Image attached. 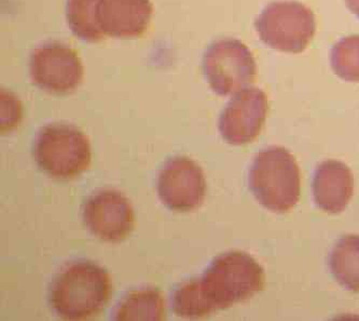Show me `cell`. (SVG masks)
I'll return each mask as SVG.
<instances>
[{
    "instance_id": "10",
    "label": "cell",
    "mask_w": 359,
    "mask_h": 321,
    "mask_svg": "<svg viewBox=\"0 0 359 321\" xmlns=\"http://www.w3.org/2000/svg\"><path fill=\"white\" fill-rule=\"evenodd\" d=\"M83 220L90 232L106 242H122L135 225L133 207L121 192L104 190L86 202Z\"/></svg>"
},
{
    "instance_id": "6",
    "label": "cell",
    "mask_w": 359,
    "mask_h": 321,
    "mask_svg": "<svg viewBox=\"0 0 359 321\" xmlns=\"http://www.w3.org/2000/svg\"><path fill=\"white\" fill-rule=\"evenodd\" d=\"M203 73L218 96L238 93L256 79L257 64L250 48L241 40L224 38L206 49Z\"/></svg>"
},
{
    "instance_id": "8",
    "label": "cell",
    "mask_w": 359,
    "mask_h": 321,
    "mask_svg": "<svg viewBox=\"0 0 359 321\" xmlns=\"http://www.w3.org/2000/svg\"><path fill=\"white\" fill-rule=\"evenodd\" d=\"M156 190L164 206L177 212H189L203 204L206 180L203 170L184 156L170 158L162 166Z\"/></svg>"
},
{
    "instance_id": "5",
    "label": "cell",
    "mask_w": 359,
    "mask_h": 321,
    "mask_svg": "<svg viewBox=\"0 0 359 321\" xmlns=\"http://www.w3.org/2000/svg\"><path fill=\"white\" fill-rule=\"evenodd\" d=\"M257 33L264 45L285 53H301L316 32V20L310 8L294 0L269 4L257 18Z\"/></svg>"
},
{
    "instance_id": "4",
    "label": "cell",
    "mask_w": 359,
    "mask_h": 321,
    "mask_svg": "<svg viewBox=\"0 0 359 321\" xmlns=\"http://www.w3.org/2000/svg\"><path fill=\"white\" fill-rule=\"evenodd\" d=\"M34 157L38 166L55 178H73L91 164L89 138L75 126L50 124L36 136Z\"/></svg>"
},
{
    "instance_id": "15",
    "label": "cell",
    "mask_w": 359,
    "mask_h": 321,
    "mask_svg": "<svg viewBox=\"0 0 359 321\" xmlns=\"http://www.w3.org/2000/svg\"><path fill=\"white\" fill-rule=\"evenodd\" d=\"M98 0H67L66 20L70 31L86 43H98L104 32L97 21Z\"/></svg>"
},
{
    "instance_id": "19",
    "label": "cell",
    "mask_w": 359,
    "mask_h": 321,
    "mask_svg": "<svg viewBox=\"0 0 359 321\" xmlns=\"http://www.w3.org/2000/svg\"><path fill=\"white\" fill-rule=\"evenodd\" d=\"M346 7L359 19V0H346Z\"/></svg>"
},
{
    "instance_id": "18",
    "label": "cell",
    "mask_w": 359,
    "mask_h": 321,
    "mask_svg": "<svg viewBox=\"0 0 359 321\" xmlns=\"http://www.w3.org/2000/svg\"><path fill=\"white\" fill-rule=\"evenodd\" d=\"M21 118V104L9 92L1 93V130L9 131L17 126Z\"/></svg>"
},
{
    "instance_id": "2",
    "label": "cell",
    "mask_w": 359,
    "mask_h": 321,
    "mask_svg": "<svg viewBox=\"0 0 359 321\" xmlns=\"http://www.w3.org/2000/svg\"><path fill=\"white\" fill-rule=\"evenodd\" d=\"M198 282L212 314L245 302L262 291L264 273L250 254L230 251L214 258Z\"/></svg>"
},
{
    "instance_id": "1",
    "label": "cell",
    "mask_w": 359,
    "mask_h": 321,
    "mask_svg": "<svg viewBox=\"0 0 359 321\" xmlns=\"http://www.w3.org/2000/svg\"><path fill=\"white\" fill-rule=\"evenodd\" d=\"M111 291V280L103 268L90 261H77L54 277L50 305L61 318L84 320L105 308Z\"/></svg>"
},
{
    "instance_id": "7",
    "label": "cell",
    "mask_w": 359,
    "mask_h": 321,
    "mask_svg": "<svg viewBox=\"0 0 359 321\" xmlns=\"http://www.w3.org/2000/svg\"><path fill=\"white\" fill-rule=\"evenodd\" d=\"M29 71L35 85L50 93H69L77 89L83 78V66L75 50L59 41L36 48Z\"/></svg>"
},
{
    "instance_id": "16",
    "label": "cell",
    "mask_w": 359,
    "mask_h": 321,
    "mask_svg": "<svg viewBox=\"0 0 359 321\" xmlns=\"http://www.w3.org/2000/svg\"><path fill=\"white\" fill-rule=\"evenodd\" d=\"M170 305L173 312L182 318H202L212 314L201 292L198 279L178 286L172 294Z\"/></svg>"
},
{
    "instance_id": "13",
    "label": "cell",
    "mask_w": 359,
    "mask_h": 321,
    "mask_svg": "<svg viewBox=\"0 0 359 321\" xmlns=\"http://www.w3.org/2000/svg\"><path fill=\"white\" fill-rule=\"evenodd\" d=\"M114 320L160 321L165 319V302L159 290L138 289L128 293L118 304Z\"/></svg>"
},
{
    "instance_id": "9",
    "label": "cell",
    "mask_w": 359,
    "mask_h": 321,
    "mask_svg": "<svg viewBox=\"0 0 359 321\" xmlns=\"http://www.w3.org/2000/svg\"><path fill=\"white\" fill-rule=\"evenodd\" d=\"M269 112L268 96L258 88H246L226 104L218 129L226 143L245 145L259 136Z\"/></svg>"
},
{
    "instance_id": "17",
    "label": "cell",
    "mask_w": 359,
    "mask_h": 321,
    "mask_svg": "<svg viewBox=\"0 0 359 321\" xmlns=\"http://www.w3.org/2000/svg\"><path fill=\"white\" fill-rule=\"evenodd\" d=\"M330 65L341 79L359 82V35L339 40L330 51Z\"/></svg>"
},
{
    "instance_id": "12",
    "label": "cell",
    "mask_w": 359,
    "mask_h": 321,
    "mask_svg": "<svg viewBox=\"0 0 359 321\" xmlns=\"http://www.w3.org/2000/svg\"><path fill=\"white\" fill-rule=\"evenodd\" d=\"M354 192V178L346 164L337 160L322 162L313 178L315 202L328 214H340Z\"/></svg>"
},
{
    "instance_id": "14",
    "label": "cell",
    "mask_w": 359,
    "mask_h": 321,
    "mask_svg": "<svg viewBox=\"0 0 359 321\" xmlns=\"http://www.w3.org/2000/svg\"><path fill=\"white\" fill-rule=\"evenodd\" d=\"M329 268L339 284L359 292V235L339 240L329 258Z\"/></svg>"
},
{
    "instance_id": "11",
    "label": "cell",
    "mask_w": 359,
    "mask_h": 321,
    "mask_svg": "<svg viewBox=\"0 0 359 321\" xmlns=\"http://www.w3.org/2000/svg\"><path fill=\"white\" fill-rule=\"evenodd\" d=\"M152 12L150 0H98L97 21L105 35L136 38L148 29Z\"/></svg>"
},
{
    "instance_id": "3",
    "label": "cell",
    "mask_w": 359,
    "mask_h": 321,
    "mask_svg": "<svg viewBox=\"0 0 359 321\" xmlns=\"http://www.w3.org/2000/svg\"><path fill=\"white\" fill-rule=\"evenodd\" d=\"M250 188L268 210L288 212L300 198V170L286 148L272 146L258 152L250 166Z\"/></svg>"
}]
</instances>
